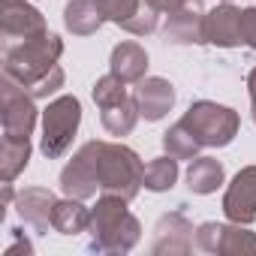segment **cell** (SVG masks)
<instances>
[{"label": "cell", "mask_w": 256, "mask_h": 256, "mask_svg": "<svg viewBox=\"0 0 256 256\" xmlns=\"http://www.w3.org/2000/svg\"><path fill=\"white\" fill-rule=\"evenodd\" d=\"M64 54V40L58 34H42L34 40H22L4 52V76L18 82L34 100H48L66 82L64 66L58 64Z\"/></svg>", "instance_id": "6da1fadb"}, {"label": "cell", "mask_w": 256, "mask_h": 256, "mask_svg": "<svg viewBox=\"0 0 256 256\" xmlns=\"http://www.w3.org/2000/svg\"><path fill=\"white\" fill-rule=\"evenodd\" d=\"M90 250L94 253H130L142 238V223L126 208L124 196L100 193L90 208Z\"/></svg>", "instance_id": "7a4b0ae2"}, {"label": "cell", "mask_w": 256, "mask_h": 256, "mask_svg": "<svg viewBox=\"0 0 256 256\" xmlns=\"http://www.w3.org/2000/svg\"><path fill=\"white\" fill-rule=\"evenodd\" d=\"M145 175V163L139 160V154L133 148H126L120 142H102L96 139V181H100V193H112V196H124L126 202H133L139 196V190Z\"/></svg>", "instance_id": "3957f363"}, {"label": "cell", "mask_w": 256, "mask_h": 256, "mask_svg": "<svg viewBox=\"0 0 256 256\" xmlns=\"http://www.w3.org/2000/svg\"><path fill=\"white\" fill-rule=\"evenodd\" d=\"M181 124L202 142V148H226L241 130L238 112L229 108V106L211 102V100H196L184 112Z\"/></svg>", "instance_id": "277c9868"}, {"label": "cell", "mask_w": 256, "mask_h": 256, "mask_svg": "<svg viewBox=\"0 0 256 256\" xmlns=\"http://www.w3.org/2000/svg\"><path fill=\"white\" fill-rule=\"evenodd\" d=\"M82 124V102L72 94H64L58 100H52L42 108V136H40V151L48 160H60L70 148L72 139L78 133Z\"/></svg>", "instance_id": "5b68a950"}, {"label": "cell", "mask_w": 256, "mask_h": 256, "mask_svg": "<svg viewBox=\"0 0 256 256\" xmlns=\"http://www.w3.org/2000/svg\"><path fill=\"white\" fill-rule=\"evenodd\" d=\"M36 100L10 76H4V136L30 139L36 126Z\"/></svg>", "instance_id": "8992f818"}, {"label": "cell", "mask_w": 256, "mask_h": 256, "mask_svg": "<svg viewBox=\"0 0 256 256\" xmlns=\"http://www.w3.org/2000/svg\"><path fill=\"white\" fill-rule=\"evenodd\" d=\"M60 190L64 196H72V199H94L96 190H100V181H96V139L82 145L72 160L64 166L60 172Z\"/></svg>", "instance_id": "52a82bcc"}, {"label": "cell", "mask_w": 256, "mask_h": 256, "mask_svg": "<svg viewBox=\"0 0 256 256\" xmlns=\"http://www.w3.org/2000/svg\"><path fill=\"white\" fill-rule=\"evenodd\" d=\"M205 4L202 0H187V4L166 16V24H163V42H172V46H202L208 42L205 36Z\"/></svg>", "instance_id": "ba28073f"}, {"label": "cell", "mask_w": 256, "mask_h": 256, "mask_svg": "<svg viewBox=\"0 0 256 256\" xmlns=\"http://www.w3.org/2000/svg\"><path fill=\"white\" fill-rule=\"evenodd\" d=\"M0 30L6 40H34L48 34L46 16L28 0H0Z\"/></svg>", "instance_id": "9c48e42d"}, {"label": "cell", "mask_w": 256, "mask_h": 256, "mask_svg": "<svg viewBox=\"0 0 256 256\" xmlns=\"http://www.w3.org/2000/svg\"><path fill=\"white\" fill-rule=\"evenodd\" d=\"M223 214L226 220L241 226H250L256 220V166L238 169V175L223 193Z\"/></svg>", "instance_id": "30bf717a"}, {"label": "cell", "mask_w": 256, "mask_h": 256, "mask_svg": "<svg viewBox=\"0 0 256 256\" xmlns=\"http://www.w3.org/2000/svg\"><path fill=\"white\" fill-rule=\"evenodd\" d=\"M193 232H196L193 223L181 211H169L157 220L151 253L154 256H187L193 250Z\"/></svg>", "instance_id": "8fae6325"}, {"label": "cell", "mask_w": 256, "mask_h": 256, "mask_svg": "<svg viewBox=\"0 0 256 256\" xmlns=\"http://www.w3.org/2000/svg\"><path fill=\"white\" fill-rule=\"evenodd\" d=\"M133 100L145 120H163L175 106V88H172V82H166L160 76H145L142 82H136Z\"/></svg>", "instance_id": "7c38bea8"}, {"label": "cell", "mask_w": 256, "mask_h": 256, "mask_svg": "<svg viewBox=\"0 0 256 256\" xmlns=\"http://www.w3.org/2000/svg\"><path fill=\"white\" fill-rule=\"evenodd\" d=\"M205 36L217 48H238L241 42V10L232 4H220L205 16Z\"/></svg>", "instance_id": "4fadbf2b"}, {"label": "cell", "mask_w": 256, "mask_h": 256, "mask_svg": "<svg viewBox=\"0 0 256 256\" xmlns=\"http://www.w3.org/2000/svg\"><path fill=\"white\" fill-rule=\"evenodd\" d=\"M54 202H58V196L48 187H24L16 196V211L28 226H34V232H48Z\"/></svg>", "instance_id": "5bb4252c"}, {"label": "cell", "mask_w": 256, "mask_h": 256, "mask_svg": "<svg viewBox=\"0 0 256 256\" xmlns=\"http://www.w3.org/2000/svg\"><path fill=\"white\" fill-rule=\"evenodd\" d=\"M108 72H114L126 84H130V82H142L145 72H148V52L139 42H133V40L118 42L112 48V58H108Z\"/></svg>", "instance_id": "9a60e30c"}, {"label": "cell", "mask_w": 256, "mask_h": 256, "mask_svg": "<svg viewBox=\"0 0 256 256\" xmlns=\"http://www.w3.org/2000/svg\"><path fill=\"white\" fill-rule=\"evenodd\" d=\"M106 16L100 10V0H70L64 6V28L72 36H90L102 28Z\"/></svg>", "instance_id": "2e32d148"}, {"label": "cell", "mask_w": 256, "mask_h": 256, "mask_svg": "<svg viewBox=\"0 0 256 256\" xmlns=\"http://www.w3.org/2000/svg\"><path fill=\"white\" fill-rule=\"evenodd\" d=\"M90 226V208L82 205V199H58L54 202V211H52V229L60 232V235H78V232H88Z\"/></svg>", "instance_id": "e0dca14e"}, {"label": "cell", "mask_w": 256, "mask_h": 256, "mask_svg": "<svg viewBox=\"0 0 256 256\" xmlns=\"http://www.w3.org/2000/svg\"><path fill=\"white\" fill-rule=\"evenodd\" d=\"M226 178V169L220 160L214 157H193L190 160V169H187V187L190 193H199V196H208V193H217V187L223 184Z\"/></svg>", "instance_id": "ac0fdd59"}, {"label": "cell", "mask_w": 256, "mask_h": 256, "mask_svg": "<svg viewBox=\"0 0 256 256\" xmlns=\"http://www.w3.org/2000/svg\"><path fill=\"white\" fill-rule=\"evenodd\" d=\"M139 118L142 114H139V106H136L133 96H126V100H120L114 106L100 108V120H102V126H106L108 136H130Z\"/></svg>", "instance_id": "d6986e66"}, {"label": "cell", "mask_w": 256, "mask_h": 256, "mask_svg": "<svg viewBox=\"0 0 256 256\" xmlns=\"http://www.w3.org/2000/svg\"><path fill=\"white\" fill-rule=\"evenodd\" d=\"M30 163V139H16L4 136V148H0V178L4 184H12Z\"/></svg>", "instance_id": "ffe728a7"}, {"label": "cell", "mask_w": 256, "mask_h": 256, "mask_svg": "<svg viewBox=\"0 0 256 256\" xmlns=\"http://www.w3.org/2000/svg\"><path fill=\"white\" fill-rule=\"evenodd\" d=\"M163 151H166L169 157H175V160H193V157H199L202 142L178 120V124H172L169 130L163 133Z\"/></svg>", "instance_id": "44dd1931"}, {"label": "cell", "mask_w": 256, "mask_h": 256, "mask_svg": "<svg viewBox=\"0 0 256 256\" xmlns=\"http://www.w3.org/2000/svg\"><path fill=\"white\" fill-rule=\"evenodd\" d=\"M175 181H178V160H175V157L166 154V157H157V160L145 163V175H142L145 190H151V193H166V190L175 187Z\"/></svg>", "instance_id": "7402d4cb"}, {"label": "cell", "mask_w": 256, "mask_h": 256, "mask_svg": "<svg viewBox=\"0 0 256 256\" xmlns=\"http://www.w3.org/2000/svg\"><path fill=\"white\" fill-rule=\"evenodd\" d=\"M256 253V235L244 229L241 223H223V241H220V256H244Z\"/></svg>", "instance_id": "603a6c76"}, {"label": "cell", "mask_w": 256, "mask_h": 256, "mask_svg": "<svg viewBox=\"0 0 256 256\" xmlns=\"http://www.w3.org/2000/svg\"><path fill=\"white\" fill-rule=\"evenodd\" d=\"M90 96H94V102L100 108H106V106H114V102L126 100L130 94H126V82L124 78H118L114 72H108V76L96 78V84L90 88Z\"/></svg>", "instance_id": "cb8c5ba5"}, {"label": "cell", "mask_w": 256, "mask_h": 256, "mask_svg": "<svg viewBox=\"0 0 256 256\" xmlns=\"http://www.w3.org/2000/svg\"><path fill=\"white\" fill-rule=\"evenodd\" d=\"M139 6H142V0H100V10H102L106 22H112L118 28H124L130 22L139 12Z\"/></svg>", "instance_id": "d4e9b609"}, {"label": "cell", "mask_w": 256, "mask_h": 256, "mask_svg": "<svg viewBox=\"0 0 256 256\" xmlns=\"http://www.w3.org/2000/svg\"><path fill=\"white\" fill-rule=\"evenodd\" d=\"M157 22H160V12L148 4V0H142L139 12L124 24V30H126V34H133V36H148V34L157 30Z\"/></svg>", "instance_id": "484cf974"}, {"label": "cell", "mask_w": 256, "mask_h": 256, "mask_svg": "<svg viewBox=\"0 0 256 256\" xmlns=\"http://www.w3.org/2000/svg\"><path fill=\"white\" fill-rule=\"evenodd\" d=\"M220 241H223V223L208 220V223L196 226V232H193V244L202 253H217L220 256Z\"/></svg>", "instance_id": "4316f807"}, {"label": "cell", "mask_w": 256, "mask_h": 256, "mask_svg": "<svg viewBox=\"0 0 256 256\" xmlns=\"http://www.w3.org/2000/svg\"><path fill=\"white\" fill-rule=\"evenodd\" d=\"M241 42L247 48H256V6L241 10Z\"/></svg>", "instance_id": "83f0119b"}, {"label": "cell", "mask_w": 256, "mask_h": 256, "mask_svg": "<svg viewBox=\"0 0 256 256\" xmlns=\"http://www.w3.org/2000/svg\"><path fill=\"white\" fill-rule=\"evenodd\" d=\"M10 232L16 235V241L6 247V253H10V256H12V253H28V256H30V253H34V244L22 235V229H10Z\"/></svg>", "instance_id": "f1b7e54d"}, {"label": "cell", "mask_w": 256, "mask_h": 256, "mask_svg": "<svg viewBox=\"0 0 256 256\" xmlns=\"http://www.w3.org/2000/svg\"><path fill=\"white\" fill-rule=\"evenodd\" d=\"M148 4H151L160 16H172V12H178V10L187 4V0H148Z\"/></svg>", "instance_id": "f546056e"}, {"label": "cell", "mask_w": 256, "mask_h": 256, "mask_svg": "<svg viewBox=\"0 0 256 256\" xmlns=\"http://www.w3.org/2000/svg\"><path fill=\"white\" fill-rule=\"evenodd\" d=\"M247 94H250V112H253V124H256V66L247 76Z\"/></svg>", "instance_id": "4dcf8cb0"}, {"label": "cell", "mask_w": 256, "mask_h": 256, "mask_svg": "<svg viewBox=\"0 0 256 256\" xmlns=\"http://www.w3.org/2000/svg\"><path fill=\"white\" fill-rule=\"evenodd\" d=\"M223 4H232V0H223Z\"/></svg>", "instance_id": "1f68e13d"}]
</instances>
